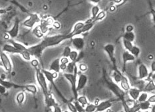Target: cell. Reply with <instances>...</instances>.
Wrapping results in <instances>:
<instances>
[{
  "label": "cell",
  "mask_w": 155,
  "mask_h": 112,
  "mask_svg": "<svg viewBox=\"0 0 155 112\" xmlns=\"http://www.w3.org/2000/svg\"><path fill=\"white\" fill-rule=\"evenodd\" d=\"M139 105L140 110H141V111L149 110L151 107V103L147 100L145 101H143V102L139 103Z\"/></svg>",
  "instance_id": "cell-27"
},
{
  "label": "cell",
  "mask_w": 155,
  "mask_h": 112,
  "mask_svg": "<svg viewBox=\"0 0 155 112\" xmlns=\"http://www.w3.org/2000/svg\"><path fill=\"white\" fill-rule=\"evenodd\" d=\"M25 99V94L24 91H20L16 96V101L18 105L21 106L24 103Z\"/></svg>",
  "instance_id": "cell-25"
},
{
  "label": "cell",
  "mask_w": 155,
  "mask_h": 112,
  "mask_svg": "<svg viewBox=\"0 0 155 112\" xmlns=\"http://www.w3.org/2000/svg\"><path fill=\"white\" fill-rule=\"evenodd\" d=\"M7 93V89L0 84V94L1 95H6Z\"/></svg>",
  "instance_id": "cell-45"
},
{
  "label": "cell",
  "mask_w": 155,
  "mask_h": 112,
  "mask_svg": "<svg viewBox=\"0 0 155 112\" xmlns=\"http://www.w3.org/2000/svg\"><path fill=\"white\" fill-rule=\"evenodd\" d=\"M24 89L25 91H27V92L31 93L34 96L37 93V86L34 84L25 85Z\"/></svg>",
  "instance_id": "cell-23"
},
{
  "label": "cell",
  "mask_w": 155,
  "mask_h": 112,
  "mask_svg": "<svg viewBox=\"0 0 155 112\" xmlns=\"http://www.w3.org/2000/svg\"><path fill=\"white\" fill-rule=\"evenodd\" d=\"M71 38L72 36L70 33L66 35H56L45 37L38 44L27 47V51L30 53L31 57H34L35 58L38 59L41 57L44 51L47 48L55 47L65 40L71 39Z\"/></svg>",
  "instance_id": "cell-1"
},
{
  "label": "cell",
  "mask_w": 155,
  "mask_h": 112,
  "mask_svg": "<svg viewBox=\"0 0 155 112\" xmlns=\"http://www.w3.org/2000/svg\"><path fill=\"white\" fill-rule=\"evenodd\" d=\"M54 22V19L51 18V17H46V18L41 19L39 27L42 33L44 35L46 34L49 31L51 27L53 26Z\"/></svg>",
  "instance_id": "cell-7"
},
{
  "label": "cell",
  "mask_w": 155,
  "mask_h": 112,
  "mask_svg": "<svg viewBox=\"0 0 155 112\" xmlns=\"http://www.w3.org/2000/svg\"><path fill=\"white\" fill-rule=\"evenodd\" d=\"M155 90V84L154 81L152 80H150L148 81V83L146 84V86H144V90L143 91H145V92H151V91H154Z\"/></svg>",
  "instance_id": "cell-22"
},
{
  "label": "cell",
  "mask_w": 155,
  "mask_h": 112,
  "mask_svg": "<svg viewBox=\"0 0 155 112\" xmlns=\"http://www.w3.org/2000/svg\"><path fill=\"white\" fill-rule=\"evenodd\" d=\"M113 100H105L96 104V111L98 112H103L106 111V109L111 108L113 106Z\"/></svg>",
  "instance_id": "cell-13"
},
{
  "label": "cell",
  "mask_w": 155,
  "mask_h": 112,
  "mask_svg": "<svg viewBox=\"0 0 155 112\" xmlns=\"http://www.w3.org/2000/svg\"><path fill=\"white\" fill-rule=\"evenodd\" d=\"M8 42H9V44H11V45L14 46V47L16 48V49H17V50H19L20 52H23V51H24V50H26L27 49V47H25L24 45H23L20 43L15 41L14 40H13L11 39H9Z\"/></svg>",
  "instance_id": "cell-20"
},
{
  "label": "cell",
  "mask_w": 155,
  "mask_h": 112,
  "mask_svg": "<svg viewBox=\"0 0 155 112\" xmlns=\"http://www.w3.org/2000/svg\"><path fill=\"white\" fill-rule=\"evenodd\" d=\"M0 65H1V61H0Z\"/></svg>",
  "instance_id": "cell-57"
},
{
  "label": "cell",
  "mask_w": 155,
  "mask_h": 112,
  "mask_svg": "<svg viewBox=\"0 0 155 112\" xmlns=\"http://www.w3.org/2000/svg\"><path fill=\"white\" fill-rule=\"evenodd\" d=\"M91 3H93L95 5H97L98 4H99L100 2L101 1V0H89Z\"/></svg>",
  "instance_id": "cell-51"
},
{
  "label": "cell",
  "mask_w": 155,
  "mask_h": 112,
  "mask_svg": "<svg viewBox=\"0 0 155 112\" xmlns=\"http://www.w3.org/2000/svg\"><path fill=\"white\" fill-rule=\"evenodd\" d=\"M53 26L54 27L55 29H59L60 27H61V25L59 22H57V21H55L54 23H53Z\"/></svg>",
  "instance_id": "cell-50"
},
{
  "label": "cell",
  "mask_w": 155,
  "mask_h": 112,
  "mask_svg": "<svg viewBox=\"0 0 155 112\" xmlns=\"http://www.w3.org/2000/svg\"><path fill=\"white\" fill-rule=\"evenodd\" d=\"M0 84L1 86H3L4 87L6 88L7 90L8 89H11L12 88H23L24 89V86H19L17 85L16 84L13 83V82H10L9 81H7L4 79L2 78L1 76H0Z\"/></svg>",
  "instance_id": "cell-16"
},
{
  "label": "cell",
  "mask_w": 155,
  "mask_h": 112,
  "mask_svg": "<svg viewBox=\"0 0 155 112\" xmlns=\"http://www.w3.org/2000/svg\"><path fill=\"white\" fill-rule=\"evenodd\" d=\"M60 62L61 64H65V65H67L69 62V59L67 57H61L60 58Z\"/></svg>",
  "instance_id": "cell-44"
},
{
  "label": "cell",
  "mask_w": 155,
  "mask_h": 112,
  "mask_svg": "<svg viewBox=\"0 0 155 112\" xmlns=\"http://www.w3.org/2000/svg\"><path fill=\"white\" fill-rule=\"evenodd\" d=\"M78 57H79V52L77 50H71V52L69 56V59L71 61V62H77Z\"/></svg>",
  "instance_id": "cell-29"
},
{
  "label": "cell",
  "mask_w": 155,
  "mask_h": 112,
  "mask_svg": "<svg viewBox=\"0 0 155 112\" xmlns=\"http://www.w3.org/2000/svg\"><path fill=\"white\" fill-rule=\"evenodd\" d=\"M60 58H56L54 60H53L51 63L49 67V71L51 72H55L57 73L60 72Z\"/></svg>",
  "instance_id": "cell-18"
},
{
  "label": "cell",
  "mask_w": 155,
  "mask_h": 112,
  "mask_svg": "<svg viewBox=\"0 0 155 112\" xmlns=\"http://www.w3.org/2000/svg\"><path fill=\"white\" fill-rule=\"evenodd\" d=\"M31 65L33 67H34V68L39 67V60H38L37 58H34V59L31 60Z\"/></svg>",
  "instance_id": "cell-42"
},
{
  "label": "cell",
  "mask_w": 155,
  "mask_h": 112,
  "mask_svg": "<svg viewBox=\"0 0 155 112\" xmlns=\"http://www.w3.org/2000/svg\"><path fill=\"white\" fill-rule=\"evenodd\" d=\"M120 83H121V88L124 91H127L129 89L131 88L128 79L126 78V77H125V76L122 79V80L121 81Z\"/></svg>",
  "instance_id": "cell-24"
},
{
  "label": "cell",
  "mask_w": 155,
  "mask_h": 112,
  "mask_svg": "<svg viewBox=\"0 0 155 112\" xmlns=\"http://www.w3.org/2000/svg\"><path fill=\"white\" fill-rule=\"evenodd\" d=\"M149 74L148 68L143 63H141L138 67V79L139 80H146Z\"/></svg>",
  "instance_id": "cell-12"
},
{
  "label": "cell",
  "mask_w": 155,
  "mask_h": 112,
  "mask_svg": "<svg viewBox=\"0 0 155 112\" xmlns=\"http://www.w3.org/2000/svg\"><path fill=\"white\" fill-rule=\"evenodd\" d=\"M141 112H149V110H146V111H141Z\"/></svg>",
  "instance_id": "cell-54"
},
{
  "label": "cell",
  "mask_w": 155,
  "mask_h": 112,
  "mask_svg": "<svg viewBox=\"0 0 155 112\" xmlns=\"http://www.w3.org/2000/svg\"><path fill=\"white\" fill-rule=\"evenodd\" d=\"M77 101L79 103L81 106H83L85 108V106H86L89 103V101L87 100V98L84 96H78V98Z\"/></svg>",
  "instance_id": "cell-34"
},
{
  "label": "cell",
  "mask_w": 155,
  "mask_h": 112,
  "mask_svg": "<svg viewBox=\"0 0 155 112\" xmlns=\"http://www.w3.org/2000/svg\"><path fill=\"white\" fill-rule=\"evenodd\" d=\"M150 109H151V112H155V106H154V104H152V106H151Z\"/></svg>",
  "instance_id": "cell-53"
},
{
  "label": "cell",
  "mask_w": 155,
  "mask_h": 112,
  "mask_svg": "<svg viewBox=\"0 0 155 112\" xmlns=\"http://www.w3.org/2000/svg\"><path fill=\"white\" fill-rule=\"evenodd\" d=\"M41 71H42V72L44 73V74L45 76V78H46L47 81H48V82H49L51 84L52 86H53V87H54V88H55V90H56V91H57L58 94H59V96H60L61 98H62V100L63 101H64L65 103H67V100H66V99L62 96L61 93L60 92L59 90V89H58L57 87V86L55 85V84L54 82L55 78H53L52 72H51V71L47 70H45V69H41Z\"/></svg>",
  "instance_id": "cell-8"
},
{
  "label": "cell",
  "mask_w": 155,
  "mask_h": 112,
  "mask_svg": "<svg viewBox=\"0 0 155 112\" xmlns=\"http://www.w3.org/2000/svg\"><path fill=\"white\" fill-rule=\"evenodd\" d=\"M151 67V73H155V62H154V60L152 62Z\"/></svg>",
  "instance_id": "cell-49"
},
{
  "label": "cell",
  "mask_w": 155,
  "mask_h": 112,
  "mask_svg": "<svg viewBox=\"0 0 155 112\" xmlns=\"http://www.w3.org/2000/svg\"><path fill=\"white\" fill-rule=\"evenodd\" d=\"M95 23L96 22L94 21H89L85 23V25H84V26L83 27L82 29L80 30L79 34L80 35L81 34L85 33H87L91 29H93V27H94V25H95Z\"/></svg>",
  "instance_id": "cell-19"
},
{
  "label": "cell",
  "mask_w": 155,
  "mask_h": 112,
  "mask_svg": "<svg viewBox=\"0 0 155 112\" xmlns=\"http://www.w3.org/2000/svg\"><path fill=\"white\" fill-rule=\"evenodd\" d=\"M147 101H149V102L151 103H154V102H155V95L154 94H153V95L150 96L149 98H148V99H147Z\"/></svg>",
  "instance_id": "cell-46"
},
{
  "label": "cell",
  "mask_w": 155,
  "mask_h": 112,
  "mask_svg": "<svg viewBox=\"0 0 155 112\" xmlns=\"http://www.w3.org/2000/svg\"><path fill=\"white\" fill-rule=\"evenodd\" d=\"M0 61H1V65L3 66L4 70L7 73H11L13 70L12 62L6 52L3 51L0 52Z\"/></svg>",
  "instance_id": "cell-6"
},
{
  "label": "cell",
  "mask_w": 155,
  "mask_h": 112,
  "mask_svg": "<svg viewBox=\"0 0 155 112\" xmlns=\"http://www.w3.org/2000/svg\"><path fill=\"white\" fill-rule=\"evenodd\" d=\"M67 65H65V64H60V70L62 71H65L66 69H67Z\"/></svg>",
  "instance_id": "cell-48"
},
{
  "label": "cell",
  "mask_w": 155,
  "mask_h": 112,
  "mask_svg": "<svg viewBox=\"0 0 155 112\" xmlns=\"http://www.w3.org/2000/svg\"><path fill=\"white\" fill-rule=\"evenodd\" d=\"M20 24V20L18 18H16L15 19V22L14 23L13 27L9 30H7V34L8 35L10 39H14L17 37L19 33V25Z\"/></svg>",
  "instance_id": "cell-9"
},
{
  "label": "cell",
  "mask_w": 155,
  "mask_h": 112,
  "mask_svg": "<svg viewBox=\"0 0 155 112\" xmlns=\"http://www.w3.org/2000/svg\"><path fill=\"white\" fill-rule=\"evenodd\" d=\"M0 19H1V15H0Z\"/></svg>",
  "instance_id": "cell-56"
},
{
  "label": "cell",
  "mask_w": 155,
  "mask_h": 112,
  "mask_svg": "<svg viewBox=\"0 0 155 112\" xmlns=\"http://www.w3.org/2000/svg\"><path fill=\"white\" fill-rule=\"evenodd\" d=\"M149 98V94L147 92L145 91H141V93L140 94V95L139 96L138 99H137V101L139 103L140 102H143V101H145L147 100V99Z\"/></svg>",
  "instance_id": "cell-31"
},
{
  "label": "cell",
  "mask_w": 155,
  "mask_h": 112,
  "mask_svg": "<svg viewBox=\"0 0 155 112\" xmlns=\"http://www.w3.org/2000/svg\"><path fill=\"white\" fill-rule=\"evenodd\" d=\"M20 55L21 56V57L24 58L25 60L31 61V55H30V53L27 51V49L26 50H24V51L21 52Z\"/></svg>",
  "instance_id": "cell-37"
},
{
  "label": "cell",
  "mask_w": 155,
  "mask_h": 112,
  "mask_svg": "<svg viewBox=\"0 0 155 112\" xmlns=\"http://www.w3.org/2000/svg\"><path fill=\"white\" fill-rule=\"evenodd\" d=\"M136 39V35L133 31L125 32L123 35V39H125L133 43Z\"/></svg>",
  "instance_id": "cell-21"
},
{
  "label": "cell",
  "mask_w": 155,
  "mask_h": 112,
  "mask_svg": "<svg viewBox=\"0 0 155 112\" xmlns=\"http://www.w3.org/2000/svg\"><path fill=\"white\" fill-rule=\"evenodd\" d=\"M96 110V104L89 103L85 108V112H95Z\"/></svg>",
  "instance_id": "cell-33"
},
{
  "label": "cell",
  "mask_w": 155,
  "mask_h": 112,
  "mask_svg": "<svg viewBox=\"0 0 155 112\" xmlns=\"http://www.w3.org/2000/svg\"><path fill=\"white\" fill-rule=\"evenodd\" d=\"M103 50L105 51L106 55H108L109 59L113 63V67L115 68V72L119 71L116 68V58H115V45L112 44V43H108V44L105 45L103 47Z\"/></svg>",
  "instance_id": "cell-4"
},
{
  "label": "cell",
  "mask_w": 155,
  "mask_h": 112,
  "mask_svg": "<svg viewBox=\"0 0 155 112\" xmlns=\"http://www.w3.org/2000/svg\"><path fill=\"white\" fill-rule=\"evenodd\" d=\"M77 74H78V68L76 67L75 68L74 72L73 73H63V76L70 83L71 90L73 91V96H74L75 101H77L78 98V91L77 90Z\"/></svg>",
  "instance_id": "cell-3"
},
{
  "label": "cell",
  "mask_w": 155,
  "mask_h": 112,
  "mask_svg": "<svg viewBox=\"0 0 155 112\" xmlns=\"http://www.w3.org/2000/svg\"><path fill=\"white\" fill-rule=\"evenodd\" d=\"M122 58H123V70H125L126 63L128 62H133V61L135 60L136 58L134 57L133 55H131L129 51H124L123 55H122Z\"/></svg>",
  "instance_id": "cell-14"
},
{
  "label": "cell",
  "mask_w": 155,
  "mask_h": 112,
  "mask_svg": "<svg viewBox=\"0 0 155 112\" xmlns=\"http://www.w3.org/2000/svg\"><path fill=\"white\" fill-rule=\"evenodd\" d=\"M78 79L77 80V90L79 91L82 90L87 85L88 77L87 76L82 72L78 73Z\"/></svg>",
  "instance_id": "cell-11"
},
{
  "label": "cell",
  "mask_w": 155,
  "mask_h": 112,
  "mask_svg": "<svg viewBox=\"0 0 155 112\" xmlns=\"http://www.w3.org/2000/svg\"><path fill=\"white\" fill-rule=\"evenodd\" d=\"M51 112H62V109L61 107L59 106V104L55 105L51 109Z\"/></svg>",
  "instance_id": "cell-43"
},
{
  "label": "cell",
  "mask_w": 155,
  "mask_h": 112,
  "mask_svg": "<svg viewBox=\"0 0 155 112\" xmlns=\"http://www.w3.org/2000/svg\"><path fill=\"white\" fill-rule=\"evenodd\" d=\"M100 11V8L98 5H95L93 6L92 9H91V21H93L95 19L96 15H98Z\"/></svg>",
  "instance_id": "cell-28"
},
{
  "label": "cell",
  "mask_w": 155,
  "mask_h": 112,
  "mask_svg": "<svg viewBox=\"0 0 155 112\" xmlns=\"http://www.w3.org/2000/svg\"><path fill=\"white\" fill-rule=\"evenodd\" d=\"M35 74H36V80L38 83V84L40 86L41 89L44 93V97L46 98L47 96L49 95L50 91L49 90V88H48V84L47 82V80L45 78L44 73L42 72L41 69L39 67L35 68Z\"/></svg>",
  "instance_id": "cell-2"
},
{
  "label": "cell",
  "mask_w": 155,
  "mask_h": 112,
  "mask_svg": "<svg viewBox=\"0 0 155 112\" xmlns=\"http://www.w3.org/2000/svg\"><path fill=\"white\" fill-rule=\"evenodd\" d=\"M63 112H69V111H67V110H66V111H63Z\"/></svg>",
  "instance_id": "cell-55"
},
{
  "label": "cell",
  "mask_w": 155,
  "mask_h": 112,
  "mask_svg": "<svg viewBox=\"0 0 155 112\" xmlns=\"http://www.w3.org/2000/svg\"><path fill=\"white\" fill-rule=\"evenodd\" d=\"M71 48L69 46H67L64 48V49L63 50L62 53V57H67L69 58V56L71 52Z\"/></svg>",
  "instance_id": "cell-38"
},
{
  "label": "cell",
  "mask_w": 155,
  "mask_h": 112,
  "mask_svg": "<svg viewBox=\"0 0 155 112\" xmlns=\"http://www.w3.org/2000/svg\"><path fill=\"white\" fill-rule=\"evenodd\" d=\"M77 67L76 62H69L67 65V69H66V72L67 73H73L74 72L75 68Z\"/></svg>",
  "instance_id": "cell-32"
},
{
  "label": "cell",
  "mask_w": 155,
  "mask_h": 112,
  "mask_svg": "<svg viewBox=\"0 0 155 112\" xmlns=\"http://www.w3.org/2000/svg\"><path fill=\"white\" fill-rule=\"evenodd\" d=\"M79 68L81 72H85L86 71L88 70V67L85 63H81L80 65H79Z\"/></svg>",
  "instance_id": "cell-41"
},
{
  "label": "cell",
  "mask_w": 155,
  "mask_h": 112,
  "mask_svg": "<svg viewBox=\"0 0 155 112\" xmlns=\"http://www.w3.org/2000/svg\"><path fill=\"white\" fill-rule=\"evenodd\" d=\"M141 49L136 45H133V47L131 48V49L130 50L129 52L131 53V55H133L135 58H138L139 57L140 54H141Z\"/></svg>",
  "instance_id": "cell-26"
},
{
  "label": "cell",
  "mask_w": 155,
  "mask_h": 112,
  "mask_svg": "<svg viewBox=\"0 0 155 112\" xmlns=\"http://www.w3.org/2000/svg\"><path fill=\"white\" fill-rule=\"evenodd\" d=\"M40 21L41 18L37 13H29V17L23 23V25L29 29H33Z\"/></svg>",
  "instance_id": "cell-5"
},
{
  "label": "cell",
  "mask_w": 155,
  "mask_h": 112,
  "mask_svg": "<svg viewBox=\"0 0 155 112\" xmlns=\"http://www.w3.org/2000/svg\"><path fill=\"white\" fill-rule=\"evenodd\" d=\"M32 32H33V34H34L35 37L37 38H39V39L44 37V35L42 33L41 31L39 25H37V26H35V27L33 28Z\"/></svg>",
  "instance_id": "cell-30"
},
{
  "label": "cell",
  "mask_w": 155,
  "mask_h": 112,
  "mask_svg": "<svg viewBox=\"0 0 155 112\" xmlns=\"http://www.w3.org/2000/svg\"><path fill=\"white\" fill-rule=\"evenodd\" d=\"M71 40L72 45L75 48V50H77V51L78 50L82 51L85 45V40H84L83 38L79 36H75L72 37Z\"/></svg>",
  "instance_id": "cell-10"
},
{
  "label": "cell",
  "mask_w": 155,
  "mask_h": 112,
  "mask_svg": "<svg viewBox=\"0 0 155 112\" xmlns=\"http://www.w3.org/2000/svg\"><path fill=\"white\" fill-rule=\"evenodd\" d=\"M2 51L4 52L10 53V54H18L21 55V52H20L19 50L16 49L14 46L11 45L9 43H6V44L4 45L3 47H2Z\"/></svg>",
  "instance_id": "cell-15"
},
{
  "label": "cell",
  "mask_w": 155,
  "mask_h": 112,
  "mask_svg": "<svg viewBox=\"0 0 155 112\" xmlns=\"http://www.w3.org/2000/svg\"><path fill=\"white\" fill-rule=\"evenodd\" d=\"M121 112H124V111H121Z\"/></svg>",
  "instance_id": "cell-58"
},
{
  "label": "cell",
  "mask_w": 155,
  "mask_h": 112,
  "mask_svg": "<svg viewBox=\"0 0 155 112\" xmlns=\"http://www.w3.org/2000/svg\"><path fill=\"white\" fill-rule=\"evenodd\" d=\"M106 12L105 11H101L99 13L98 15H96V17H95V19L93 20L94 21H102L103 19L105 18L106 17Z\"/></svg>",
  "instance_id": "cell-36"
},
{
  "label": "cell",
  "mask_w": 155,
  "mask_h": 112,
  "mask_svg": "<svg viewBox=\"0 0 155 112\" xmlns=\"http://www.w3.org/2000/svg\"><path fill=\"white\" fill-rule=\"evenodd\" d=\"M123 45L124 46V48L125 49V50L129 52L130 51L131 48L133 47V46L134 45L133 43L129 41V40H126L125 39H123Z\"/></svg>",
  "instance_id": "cell-35"
},
{
  "label": "cell",
  "mask_w": 155,
  "mask_h": 112,
  "mask_svg": "<svg viewBox=\"0 0 155 112\" xmlns=\"http://www.w3.org/2000/svg\"><path fill=\"white\" fill-rule=\"evenodd\" d=\"M141 91H143V90H141V89L136 88H131L126 92L128 93L129 96H130V98H131V100L135 101L137 100V99H138Z\"/></svg>",
  "instance_id": "cell-17"
},
{
  "label": "cell",
  "mask_w": 155,
  "mask_h": 112,
  "mask_svg": "<svg viewBox=\"0 0 155 112\" xmlns=\"http://www.w3.org/2000/svg\"><path fill=\"white\" fill-rule=\"evenodd\" d=\"M134 30V27L132 25H128L126 27V32H131L133 31Z\"/></svg>",
  "instance_id": "cell-47"
},
{
  "label": "cell",
  "mask_w": 155,
  "mask_h": 112,
  "mask_svg": "<svg viewBox=\"0 0 155 112\" xmlns=\"http://www.w3.org/2000/svg\"><path fill=\"white\" fill-rule=\"evenodd\" d=\"M67 105V108L69 109V111L71 112H77V109H76L74 103H73L71 101H67V102L66 103Z\"/></svg>",
  "instance_id": "cell-40"
},
{
  "label": "cell",
  "mask_w": 155,
  "mask_h": 112,
  "mask_svg": "<svg viewBox=\"0 0 155 112\" xmlns=\"http://www.w3.org/2000/svg\"><path fill=\"white\" fill-rule=\"evenodd\" d=\"M124 1V0H113V1L114 2V3L116 4H122Z\"/></svg>",
  "instance_id": "cell-52"
},
{
  "label": "cell",
  "mask_w": 155,
  "mask_h": 112,
  "mask_svg": "<svg viewBox=\"0 0 155 112\" xmlns=\"http://www.w3.org/2000/svg\"><path fill=\"white\" fill-rule=\"evenodd\" d=\"M74 105L77 112H85V108L81 106L77 101H75Z\"/></svg>",
  "instance_id": "cell-39"
}]
</instances>
